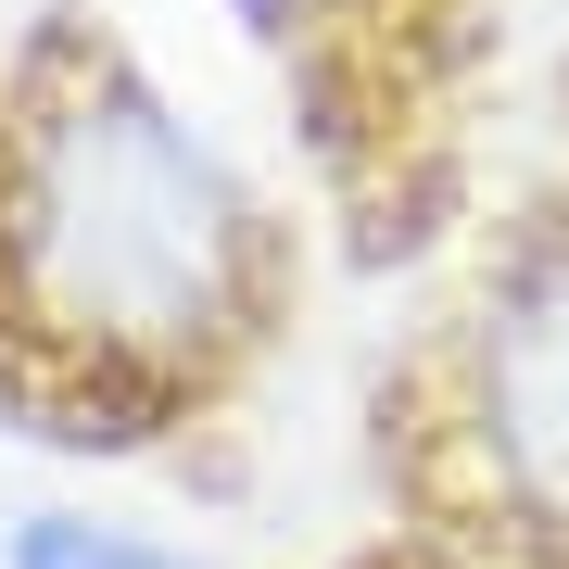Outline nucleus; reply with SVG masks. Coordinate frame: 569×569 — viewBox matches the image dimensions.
<instances>
[{"label":"nucleus","instance_id":"nucleus-1","mask_svg":"<svg viewBox=\"0 0 569 569\" xmlns=\"http://www.w3.org/2000/svg\"><path fill=\"white\" fill-rule=\"evenodd\" d=\"M253 203L140 77H77L0 164V291L63 367H178L241 317Z\"/></svg>","mask_w":569,"mask_h":569},{"label":"nucleus","instance_id":"nucleus-2","mask_svg":"<svg viewBox=\"0 0 569 569\" xmlns=\"http://www.w3.org/2000/svg\"><path fill=\"white\" fill-rule=\"evenodd\" d=\"M481 468L545 545H569V253L531 266L481 342Z\"/></svg>","mask_w":569,"mask_h":569},{"label":"nucleus","instance_id":"nucleus-3","mask_svg":"<svg viewBox=\"0 0 569 569\" xmlns=\"http://www.w3.org/2000/svg\"><path fill=\"white\" fill-rule=\"evenodd\" d=\"M0 569H190V557H164L152 531H114V519H26Z\"/></svg>","mask_w":569,"mask_h":569}]
</instances>
